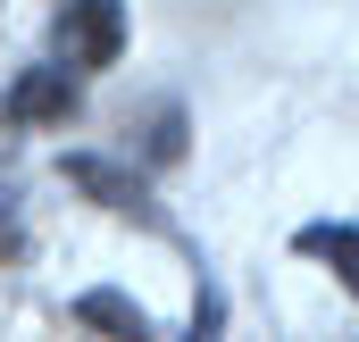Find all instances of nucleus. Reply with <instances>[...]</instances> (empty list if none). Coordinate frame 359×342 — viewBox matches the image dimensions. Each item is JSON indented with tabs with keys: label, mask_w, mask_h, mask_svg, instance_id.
<instances>
[{
	"label": "nucleus",
	"mask_w": 359,
	"mask_h": 342,
	"mask_svg": "<svg viewBox=\"0 0 359 342\" xmlns=\"http://www.w3.org/2000/svg\"><path fill=\"white\" fill-rule=\"evenodd\" d=\"M292 251H301V259H326V267L359 292V226H301Z\"/></svg>",
	"instance_id": "obj_3"
},
{
	"label": "nucleus",
	"mask_w": 359,
	"mask_h": 342,
	"mask_svg": "<svg viewBox=\"0 0 359 342\" xmlns=\"http://www.w3.org/2000/svg\"><path fill=\"white\" fill-rule=\"evenodd\" d=\"M76 317H84V326H109V334H151V317H142L126 292H84Z\"/></svg>",
	"instance_id": "obj_5"
},
{
	"label": "nucleus",
	"mask_w": 359,
	"mask_h": 342,
	"mask_svg": "<svg viewBox=\"0 0 359 342\" xmlns=\"http://www.w3.org/2000/svg\"><path fill=\"white\" fill-rule=\"evenodd\" d=\"M67 109H76V76L67 67H42V76H25L8 92V117H67Z\"/></svg>",
	"instance_id": "obj_4"
},
{
	"label": "nucleus",
	"mask_w": 359,
	"mask_h": 342,
	"mask_svg": "<svg viewBox=\"0 0 359 342\" xmlns=\"http://www.w3.org/2000/svg\"><path fill=\"white\" fill-rule=\"evenodd\" d=\"M126 50V8L117 0H67L59 8V59L67 67H109Z\"/></svg>",
	"instance_id": "obj_1"
},
{
	"label": "nucleus",
	"mask_w": 359,
	"mask_h": 342,
	"mask_svg": "<svg viewBox=\"0 0 359 342\" xmlns=\"http://www.w3.org/2000/svg\"><path fill=\"white\" fill-rule=\"evenodd\" d=\"M67 184H76V192H92L100 209H117V217H142V226H159V234H168L159 200H151V192H142L126 167H109V159H84V151H76V159H67Z\"/></svg>",
	"instance_id": "obj_2"
}]
</instances>
